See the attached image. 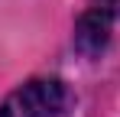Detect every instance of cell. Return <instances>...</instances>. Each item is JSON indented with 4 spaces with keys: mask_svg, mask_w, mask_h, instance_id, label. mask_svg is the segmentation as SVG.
<instances>
[{
    "mask_svg": "<svg viewBox=\"0 0 120 117\" xmlns=\"http://www.w3.org/2000/svg\"><path fill=\"white\" fill-rule=\"evenodd\" d=\"M75 104L71 88L59 78H33L0 101V117H65Z\"/></svg>",
    "mask_w": 120,
    "mask_h": 117,
    "instance_id": "cell-1",
    "label": "cell"
},
{
    "mask_svg": "<svg viewBox=\"0 0 120 117\" xmlns=\"http://www.w3.org/2000/svg\"><path fill=\"white\" fill-rule=\"evenodd\" d=\"M110 33H114V20L98 13V10H84L75 23V36H71V46L75 52L84 58H98L107 46H110Z\"/></svg>",
    "mask_w": 120,
    "mask_h": 117,
    "instance_id": "cell-2",
    "label": "cell"
},
{
    "mask_svg": "<svg viewBox=\"0 0 120 117\" xmlns=\"http://www.w3.org/2000/svg\"><path fill=\"white\" fill-rule=\"evenodd\" d=\"M88 7H91V10H98V13H104V16H110L114 23L120 20V0H91Z\"/></svg>",
    "mask_w": 120,
    "mask_h": 117,
    "instance_id": "cell-3",
    "label": "cell"
}]
</instances>
